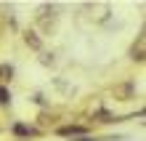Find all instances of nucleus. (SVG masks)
<instances>
[{
	"label": "nucleus",
	"mask_w": 146,
	"mask_h": 141,
	"mask_svg": "<svg viewBox=\"0 0 146 141\" xmlns=\"http://www.w3.org/2000/svg\"><path fill=\"white\" fill-rule=\"evenodd\" d=\"M56 21H58V13H56V5H40V13H35V24L40 27V37L45 40V35H50L56 29Z\"/></svg>",
	"instance_id": "obj_1"
},
{
	"label": "nucleus",
	"mask_w": 146,
	"mask_h": 141,
	"mask_svg": "<svg viewBox=\"0 0 146 141\" xmlns=\"http://www.w3.org/2000/svg\"><path fill=\"white\" fill-rule=\"evenodd\" d=\"M50 133L58 136V138L72 141V138H80V136H90V133H93V128L88 125V122H61V125H56Z\"/></svg>",
	"instance_id": "obj_2"
},
{
	"label": "nucleus",
	"mask_w": 146,
	"mask_h": 141,
	"mask_svg": "<svg viewBox=\"0 0 146 141\" xmlns=\"http://www.w3.org/2000/svg\"><path fill=\"white\" fill-rule=\"evenodd\" d=\"M5 130H8L16 141H32V138H42V136H45V130H40L37 125H32V122H21V120L11 122Z\"/></svg>",
	"instance_id": "obj_3"
},
{
	"label": "nucleus",
	"mask_w": 146,
	"mask_h": 141,
	"mask_svg": "<svg viewBox=\"0 0 146 141\" xmlns=\"http://www.w3.org/2000/svg\"><path fill=\"white\" fill-rule=\"evenodd\" d=\"M88 120H90V122H96V125H114V122H125L119 114L109 112L106 107H93L90 114H88Z\"/></svg>",
	"instance_id": "obj_4"
},
{
	"label": "nucleus",
	"mask_w": 146,
	"mask_h": 141,
	"mask_svg": "<svg viewBox=\"0 0 146 141\" xmlns=\"http://www.w3.org/2000/svg\"><path fill=\"white\" fill-rule=\"evenodd\" d=\"M111 96L117 101H133L135 99V80H122L111 85Z\"/></svg>",
	"instance_id": "obj_5"
},
{
	"label": "nucleus",
	"mask_w": 146,
	"mask_h": 141,
	"mask_svg": "<svg viewBox=\"0 0 146 141\" xmlns=\"http://www.w3.org/2000/svg\"><path fill=\"white\" fill-rule=\"evenodd\" d=\"M130 59L135 64H143V59H146V32L143 29L138 32V37H135L133 45H130Z\"/></svg>",
	"instance_id": "obj_6"
},
{
	"label": "nucleus",
	"mask_w": 146,
	"mask_h": 141,
	"mask_svg": "<svg viewBox=\"0 0 146 141\" xmlns=\"http://www.w3.org/2000/svg\"><path fill=\"white\" fill-rule=\"evenodd\" d=\"M21 40H24V45H27L29 51H35V53L45 51V40L37 35V29H24L21 32Z\"/></svg>",
	"instance_id": "obj_7"
},
{
	"label": "nucleus",
	"mask_w": 146,
	"mask_h": 141,
	"mask_svg": "<svg viewBox=\"0 0 146 141\" xmlns=\"http://www.w3.org/2000/svg\"><path fill=\"white\" fill-rule=\"evenodd\" d=\"M13 77H16V67L11 61H0V85H11Z\"/></svg>",
	"instance_id": "obj_8"
},
{
	"label": "nucleus",
	"mask_w": 146,
	"mask_h": 141,
	"mask_svg": "<svg viewBox=\"0 0 146 141\" xmlns=\"http://www.w3.org/2000/svg\"><path fill=\"white\" fill-rule=\"evenodd\" d=\"M127 136L122 133H109V136H96V133H90V136H80V138H72V141H125Z\"/></svg>",
	"instance_id": "obj_9"
},
{
	"label": "nucleus",
	"mask_w": 146,
	"mask_h": 141,
	"mask_svg": "<svg viewBox=\"0 0 146 141\" xmlns=\"http://www.w3.org/2000/svg\"><path fill=\"white\" fill-rule=\"evenodd\" d=\"M37 61H40V64L42 67H56V53H53V51H40V53H37Z\"/></svg>",
	"instance_id": "obj_10"
},
{
	"label": "nucleus",
	"mask_w": 146,
	"mask_h": 141,
	"mask_svg": "<svg viewBox=\"0 0 146 141\" xmlns=\"http://www.w3.org/2000/svg\"><path fill=\"white\" fill-rule=\"evenodd\" d=\"M11 104H13V93H11V88H8V85H0V107H11Z\"/></svg>",
	"instance_id": "obj_11"
},
{
	"label": "nucleus",
	"mask_w": 146,
	"mask_h": 141,
	"mask_svg": "<svg viewBox=\"0 0 146 141\" xmlns=\"http://www.w3.org/2000/svg\"><path fill=\"white\" fill-rule=\"evenodd\" d=\"M29 101H32V104H37L40 109H48V107H50V101L45 99V93H40V91H37V93H32V99H29Z\"/></svg>",
	"instance_id": "obj_12"
},
{
	"label": "nucleus",
	"mask_w": 146,
	"mask_h": 141,
	"mask_svg": "<svg viewBox=\"0 0 146 141\" xmlns=\"http://www.w3.org/2000/svg\"><path fill=\"white\" fill-rule=\"evenodd\" d=\"M3 130H5V128H3V125H0V133H3Z\"/></svg>",
	"instance_id": "obj_13"
},
{
	"label": "nucleus",
	"mask_w": 146,
	"mask_h": 141,
	"mask_svg": "<svg viewBox=\"0 0 146 141\" xmlns=\"http://www.w3.org/2000/svg\"><path fill=\"white\" fill-rule=\"evenodd\" d=\"M0 37H3V29H0Z\"/></svg>",
	"instance_id": "obj_14"
}]
</instances>
